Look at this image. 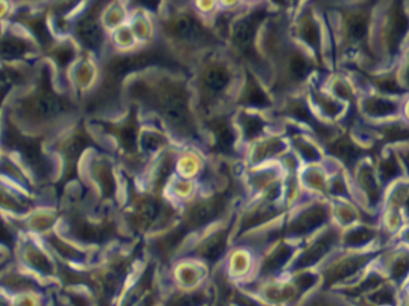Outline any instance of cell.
<instances>
[{
	"instance_id": "1",
	"label": "cell",
	"mask_w": 409,
	"mask_h": 306,
	"mask_svg": "<svg viewBox=\"0 0 409 306\" xmlns=\"http://www.w3.org/2000/svg\"><path fill=\"white\" fill-rule=\"evenodd\" d=\"M8 145L18 148L36 172H39L40 175L47 174V164H46L47 162L44 158V155H41L39 144L32 140L24 139L16 131H8Z\"/></svg>"
},
{
	"instance_id": "2",
	"label": "cell",
	"mask_w": 409,
	"mask_h": 306,
	"mask_svg": "<svg viewBox=\"0 0 409 306\" xmlns=\"http://www.w3.org/2000/svg\"><path fill=\"white\" fill-rule=\"evenodd\" d=\"M164 114L174 124H187L188 108L184 95L177 89H167L161 98Z\"/></svg>"
},
{
	"instance_id": "3",
	"label": "cell",
	"mask_w": 409,
	"mask_h": 306,
	"mask_svg": "<svg viewBox=\"0 0 409 306\" xmlns=\"http://www.w3.org/2000/svg\"><path fill=\"white\" fill-rule=\"evenodd\" d=\"M64 109V101L49 92H42L28 102L29 113L37 119H51L59 115Z\"/></svg>"
},
{
	"instance_id": "4",
	"label": "cell",
	"mask_w": 409,
	"mask_h": 306,
	"mask_svg": "<svg viewBox=\"0 0 409 306\" xmlns=\"http://www.w3.org/2000/svg\"><path fill=\"white\" fill-rule=\"evenodd\" d=\"M161 58L152 53H143L133 56L116 59L111 64V72L116 77H122L130 72L137 71L150 65L157 64Z\"/></svg>"
},
{
	"instance_id": "5",
	"label": "cell",
	"mask_w": 409,
	"mask_h": 306,
	"mask_svg": "<svg viewBox=\"0 0 409 306\" xmlns=\"http://www.w3.org/2000/svg\"><path fill=\"white\" fill-rule=\"evenodd\" d=\"M174 34L191 44H205L210 36L203 25L193 17L183 16L174 24Z\"/></svg>"
},
{
	"instance_id": "6",
	"label": "cell",
	"mask_w": 409,
	"mask_h": 306,
	"mask_svg": "<svg viewBox=\"0 0 409 306\" xmlns=\"http://www.w3.org/2000/svg\"><path fill=\"white\" fill-rule=\"evenodd\" d=\"M263 12L256 11L244 20H239V23L234 25V42L239 48H242L244 51L251 48L253 40H254L255 32H256L260 20H263Z\"/></svg>"
},
{
	"instance_id": "7",
	"label": "cell",
	"mask_w": 409,
	"mask_h": 306,
	"mask_svg": "<svg viewBox=\"0 0 409 306\" xmlns=\"http://www.w3.org/2000/svg\"><path fill=\"white\" fill-rule=\"evenodd\" d=\"M77 32L84 44H87L92 49H96L102 42V32L94 17H84L83 20L78 23Z\"/></svg>"
},
{
	"instance_id": "8",
	"label": "cell",
	"mask_w": 409,
	"mask_h": 306,
	"mask_svg": "<svg viewBox=\"0 0 409 306\" xmlns=\"http://www.w3.org/2000/svg\"><path fill=\"white\" fill-rule=\"evenodd\" d=\"M389 28L390 46L393 49H396L400 44V40H402V37L405 36L407 28H408V20L403 12H394L391 20H390Z\"/></svg>"
},
{
	"instance_id": "9",
	"label": "cell",
	"mask_w": 409,
	"mask_h": 306,
	"mask_svg": "<svg viewBox=\"0 0 409 306\" xmlns=\"http://www.w3.org/2000/svg\"><path fill=\"white\" fill-rule=\"evenodd\" d=\"M230 82V76L225 68H213L205 75L207 88L213 91H222Z\"/></svg>"
},
{
	"instance_id": "10",
	"label": "cell",
	"mask_w": 409,
	"mask_h": 306,
	"mask_svg": "<svg viewBox=\"0 0 409 306\" xmlns=\"http://www.w3.org/2000/svg\"><path fill=\"white\" fill-rule=\"evenodd\" d=\"M28 44L22 40H16V39L0 40V56L8 58V59L20 58L28 51Z\"/></svg>"
},
{
	"instance_id": "11",
	"label": "cell",
	"mask_w": 409,
	"mask_h": 306,
	"mask_svg": "<svg viewBox=\"0 0 409 306\" xmlns=\"http://www.w3.org/2000/svg\"><path fill=\"white\" fill-rule=\"evenodd\" d=\"M215 140L217 145L222 151H230L234 144V133L231 128L224 122H217L215 125Z\"/></svg>"
},
{
	"instance_id": "12",
	"label": "cell",
	"mask_w": 409,
	"mask_h": 306,
	"mask_svg": "<svg viewBox=\"0 0 409 306\" xmlns=\"http://www.w3.org/2000/svg\"><path fill=\"white\" fill-rule=\"evenodd\" d=\"M366 109L374 116H382L393 113L395 106L390 102L382 100H371L366 103Z\"/></svg>"
},
{
	"instance_id": "13",
	"label": "cell",
	"mask_w": 409,
	"mask_h": 306,
	"mask_svg": "<svg viewBox=\"0 0 409 306\" xmlns=\"http://www.w3.org/2000/svg\"><path fill=\"white\" fill-rule=\"evenodd\" d=\"M333 152L334 155H338L346 162L352 160L358 155L357 150H355L353 145L348 143V141H345V140H341V141L335 144L333 146Z\"/></svg>"
},
{
	"instance_id": "14",
	"label": "cell",
	"mask_w": 409,
	"mask_h": 306,
	"mask_svg": "<svg viewBox=\"0 0 409 306\" xmlns=\"http://www.w3.org/2000/svg\"><path fill=\"white\" fill-rule=\"evenodd\" d=\"M218 208V203H203L196 207L194 211V220L196 223H205L215 215V210Z\"/></svg>"
},
{
	"instance_id": "15",
	"label": "cell",
	"mask_w": 409,
	"mask_h": 306,
	"mask_svg": "<svg viewBox=\"0 0 409 306\" xmlns=\"http://www.w3.org/2000/svg\"><path fill=\"white\" fill-rule=\"evenodd\" d=\"M367 29V20L365 17H354L350 22V35L353 40H360L365 35Z\"/></svg>"
},
{
	"instance_id": "16",
	"label": "cell",
	"mask_w": 409,
	"mask_h": 306,
	"mask_svg": "<svg viewBox=\"0 0 409 306\" xmlns=\"http://www.w3.org/2000/svg\"><path fill=\"white\" fill-rule=\"evenodd\" d=\"M243 127L248 138H254L263 131V122L255 116H246L243 119Z\"/></svg>"
},
{
	"instance_id": "17",
	"label": "cell",
	"mask_w": 409,
	"mask_h": 306,
	"mask_svg": "<svg viewBox=\"0 0 409 306\" xmlns=\"http://www.w3.org/2000/svg\"><path fill=\"white\" fill-rule=\"evenodd\" d=\"M290 70L296 78H303L308 72V63L301 54H294L290 60Z\"/></svg>"
},
{
	"instance_id": "18",
	"label": "cell",
	"mask_w": 409,
	"mask_h": 306,
	"mask_svg": "<svg viewBox=\"0 0 409 306\" xmlns=\"http://www.w3.org/2000/svg\"><path fill=\"white\" fill-rule=\"evenodd\" d=\"M246 101L248 103L254 106V107H266L268 104L266 95L261 91V89L258 87H251L246 96Z\"/></svg>"
},
{
	"instance_id": "19",
	"label": "cell",
	"mask_w": 409,
	"mask_h": 306,
	"mask_svg": "<svg viewBox=\"0 0 409 306\" xmlns=\"http://www.w3.org/2000/svg\"><path fill=\"white\" fill-rule=\"evenodd\" d=\"M120 138H121V141H122L123 146L126 148L128 151H133L135 150V146H137V132H135L134 127L133 126H126L121 131V134H120Z\"/></svg>"
},
{
	"instance_id": "20",
	"label": "cell",
	"mask_w": 409,
	"mask_h": 306,
	"mask_svg": "<svg viewBox=\"0 0 409 306\" xmlns=\"http://www.w3.org/2000/svg\"><path fill=\"white\" fill-rule=\"evenodd\" d=\"M85 145H87V143H85V140L82 136H77V138L72 140V143L68 145V151H66L68 158L72 160V162L77 160L80 153L83 152Z\"/></svg>"
},
{
	"instance_id": "21",
	"label": "cell",
	"mask_w": 409,
	"mask_h": 306,
	"mask_svg": "<svg viewBox=\"0 0 409 306\" xmlns=\"http://www.w3.org/2000/svg\"><path fill=\"white\" fill-rule=\"evenodd\" d=\"M30 28L32 32H35V35L39 37L41 44H47L51 42V36L48 34L46 24L42 20H35L32 23H30Z\"/></svg>"
},
{
	"instance_id": "22",
	"label": "cell",
	"mask_w": 409,
	"mask_h": 306,
	"mask_svg": "<svg viewBox=\"0 0 409 306\" xmlns=\"http://www.w3.org/2000/svg\"><path fill=\"white\" fill-rule=\"evenodd\" d=\"M303 37L304 40L308 41L311 46H314L315 48H317L318 46V30L316 24L314 22H308V23L304 25L302 32Z\"/></svg>"
},
{
	"instance_id": "23",
	"label": "cell",
	"mask_w": 409,
	"mask_h": 306,
	"mask_svg": "<svg viewBox=\"0 0 409 306\" xmlns=\"http://www.w3.org/2000/svg\"><path fill=\"white\" fill-rule=\"evenodd\" d=\"M382 175L386 179H391L395 175H398V165L393 159L386 160V163L382 165Z\"/></svg>"
},
{
	"instance_id": "24",
	"label": "cell",
	"mask_w": 409,
	"mask_h": 306,
	"mask_svg": "<svg viewBox=\"0 0 409 306\" xmlns=\"http://www.w3.org/2000/svg\"><path fill=\"white\" fill-rule=\"evenodd\" d=\"M72 56H73L72 49L64 48V49H60L59 52L56 53V59L59 61L60 64L66 65L72 59Z\"/></svg>"
},
{
	"instance_id": "25",
	"label": "cell",
	"mask_w": 409,
	"mask_h": 306,
	"mask_svg": "<svg viewBox=\"0 0 409 306\" xmlns=\"http://www.w3.org/2000/svg\"><path fill=\"white\" fill-rule=\"evenodd\" d=\"M144 148L147 150H156L158 148L159 140L158 136H145L143 139Z\"/></svg>"
},
{
	"instance_id": "26",
	"label": "cell",
	"mask_w": 409,
	"mask_h": 306,
	"mask_svg": "<svg viewBox=\"0 0 409 306\" xmlns=\"http://www.w3.org/2000/svg\"><path fill=\"white\" fill-rule=\"evenodd\" d=\"M294 114L299 119L304 120V121H310L311 120V116H310L308 109L303 104H298V106H296L294 108Z\"/></svg>"
},
{
	"instance_id": "27",
	"label": "cell",
	"mask_w": 409,
	"mask_h": 306,
	"mask_svg": "<svg viewBox=\"0 0 409 306\" xmlns=\"http://www.w3.org/2000/svg\"><path fill=\"white\" fill-rule=\"evenodd\" d=\"M0 242L5 243V244H11L12 237L8 232V229L4 227V224L0 222Z\"/></svg>"
},
{
	"instance_id": "28",
	"label": "cell",
	"mask_w": 409,
	"mask_h": 306,
	"mask_svg": "<svg viewBox=\"0 0 409 306\" xmlns=\"http://www.w3.org/2000/svg\"><path fill=\"white\" fill-rule=\"evenodd\" d=\"M299 148H301V151H302L303 155L306 157V158H317V152L315 151L314 148H311V146H309V145L304 144V145H302V146H301Z\"/></svg>"
},
{
	"instance_id": "29",
	"label": "cell",
	"mask_w": 409,
	"mask_h": 306,
	"mask_svg": "<svg viewBox=\"0 0 409 306\" xmlns=\"http://www.w3.org/2000/svg\"><path fill=\"white\" fill-rule=\"evenodd\" d=\"M6 90H8L6 88L0 89V104H1V101H3V98H4L5 94H6Z\"/></svg>"
},
{
	"instance_id": "30",
	"label": "cell",
	"mask_w": 409,
	"mask_h": 306,
	"mask_svg": "<svg viewBox=\"0 0 409 306\" xmlns=\"http://www.w3.org/2000/svg\"><path fill=\"white\" fill-rule=\"evenodd\" d=\"M408 207H409V203H408Z\"/></svg>"
}]
</instances>
